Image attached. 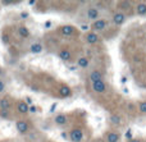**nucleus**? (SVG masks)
Here are the masks:
<instances>
[{"instance_id":"nucleus-1","label":"nucleus","mask_w":146,"mask_h":142,"mask_svg":"<svg viewBox=\"0 0 146 142\" xmlns=\"http://www.w3.org/2000/svg\"><path fill=\"white\" fill-rule=\"evenodd\" d=\"M106 27H108V20L104 19V18H99L98 20L92 22V24H91V30L95 33L103 32L104 30H106Z\"/></svg>"},{"instance_id":"nucleus-2","label":"nucleus","mask_w":146,"mask_h":142,"mask_svg":"<svg viewBox=\"0 0 146 142\" xmlns=\"http://www.w3.org/2000/svg\"><path fill=\"white\" fill-rule=\"evenodd\" d=\"M15 128H17L19 135H26V133L30 132V124H28V122L25 119L17 120V122H15Z\"/></svg>"},{"instance_id":"nucleus-3","label":"nucleus","mask_w":146,"mask_h":142,"mask_svg":"<svg viewBox=\"0 0 146 142\" xmlns=\"http://www.w3.org/2000/svg\"><path fill=\"white\" fill-rule=\"evenodd\" d=\"M68 137L72 142H81L83 140V131L81 128H73L72 131H69Z\"/></svg>"},{"instance_id":"nucleus-4","label":"nucleus","mask_w":146,"mask_h":142,"mask_svg":"<svg viewBox=\"0 0 146 142\" xmlns=\"http://www.w3.org/2000/svg\"><path fill=\"white\" fill-rule=\"evenodd\" d=\"M126 20H127L126 13H122L121 10H117V12L113 14V23L115 26H122Z\"/></svg>"},{"instance_id":"nucleus-5","label":"nucleus","mask_w":146,"mask_h":142,"mask_svg":"<svg viewBox=\"0 0 146 142\" xmlns=\"http://www.w3.org/2000/svg\"><path fill=\"white\" fill-rule=\"evenodd\" d=\"M99 15H100V13H99L98 8L90 7V8H87V10H86V17H87V19L92 20V22H95V20L99 19Z\"/></svg>"},{"instance_id":"nucleus-6","label":"nucleus","mask_w":146,"mask_h":142,"mask_svg":"<svg viewBox=\"0 0 146 142\" xmlns=\"http://www.w3.org/2000/svg\"><path fill=\"white\" fill-rule=\"evenodd\" d=\"M91 89H92V91L96 92V94H103V92L106 91V85L104 81H98V82L91 83Z\"/></svg>"},{"instance_id":"nucleus-7","label":"nucleus","mask_w":146,"mask_h":142,"mask_svg":"<svg viewBox=\"0 0 146 142\" xmlns=\"http://www.w3.org/2000/svg\"><path fill=\"white\" fill-rule=\"evenodd\" d=\"M121 133L115 131H109L105 133V141L106 142H119L121 141Z\"/></svg>"},{"instance_id":"nucleus-8","label":"nucleus","mask_w":146,"mask_h":142,"mask_svg":"<svg viewBox=\"0 0 146 142\" xmlns=\"http://www.w3.org/2000/svg\"><path fill=\"white\" fill-rule=\"evenodd\" d=\"M12 108V99L9 96H4L0 99V110H5V112H10Z\"/></svg>"},{"instance_id":"nucleus-9","label":"nucleus","mask_w":146,"mask_h":142,"mask_svg":"<svg viewBox=\"0 0 146 142\" xmlns=\"http://www.w3.org/2000/svg\"><path fill=\"white\" fill-rule=\"evenodd\" d=\"M88 79L91 81V83H94V82H98V81H103L104 79V74L101 71H99V69H95V71H92L90 73V76H88Z\"/></svg>"},{"instance_id":"nucleus-10","label":"nucleus","mask_w":146,"mask_h":142,"mask_svg":"<svg viewBox=\"0 0 146 142\" xmlns=\"http://www.w3.org/2000/svg\"><path fill=\"white\" fill-rule=\"evenodd\" d=\"M85 40H86V42L90 44V45H95V44H98L99 41H100V37H99V35L95 32H88V33H86Z\"/></svg>"},{"instance_id":"nucleus-11","label":"nucleus","mask_w":146,"mask_h":142,"mask_svg":"<svg viewBox=\"0 0 146 142\" xmlns=\"http://www.w3.org/2000/svg\"><path fill=\"white\" fill-rule=\"evenodd\" d=\"M15 108H17V112L19 113V114H27L28 113V109H30V106H28L27 104H26L23 100H19V101H17V105H15Z\"/></svg>"},{"instance_id":"nucleus-12","label":"nucleus","mask_w":146,"mask_h":142,"mask_svg":"<svg viewBox=\"0 0 146 142\" xmlns=\"http://www.w3.org/2000/svg\"><path fill=\"white\" fill-rule=\"evenodd\" d=\"M54 123H55L56 125L63 127V125H66L67 123H68V117H67L66 114H58V115H55V118H54Z\"/></svg>"},{"instance_id":"nucleus-13","label":"nucleus","mask_w":146,"mask_h":142,"mask_svg":"<svg viewBox=\"0 0 146 142\" xmlns=\"http://www.w3.org/2000/svg\"><path fill=\"white\" fill-rule=\"evenodd\" d=\"M59 31H60V33L63 36H72L73 33H74L76 28L71 24H66V26H62V27L59 28Z\"/></svg>"},{"instance_id":"nucleus-14","label":"nucleus","mask_w":146,"mask_h":142,"mask_svg":"<svg viewBox=\"0 0 146 142\" xmlns=\"http://www.w3.org/2000/svg\"><path fill=\"white\" fill-rule=\"evenodd\" d=\"M17 32H18V35H19V37H22V38H28L31 36L30 30H28L26 26H18Z\"/></svg>"},{"instance_id":"nucleus-15","label":"nucleus","mask_w":146,"mask_h":142,"mask_svg":"<svg viewBox=\"0 0 146 142\" xmlns=\"http://www.w3.org/2000/svg\"><path fill=\"white\" fill-rule=\"evenodd\" d=\"M58 56H59V59H62L63 61H69L72 59L71 51L67 50V49H62V50L58 53Z\"/></svg>"},{"instance_id":"nucleus-16","label":"nucleus","mask_w":146,"mask_h":142,"mask_svg":"<svg viewBox=\"0 0 146 142\" xmlns=\"http://www.w3.org/2000/svg\"><path fill=\"white\" fill-rule=\"evenodd\" d=\"M59 95H60V97H69L72 95L71 87L67 86V85H62L60 89H59Z\"/></svg>"},{"instance_id":"nucleus-17","label":"nucleus","mask_w":146,"mask_h":142,"mask_svg":"<svg viewBox=\"0 0 146 142\" xmlns=\"http://www.w3.org/2000/svg\"><path fill=\"white\" fill-rule=\"evenodd\" d=\"M135 10H136V14L139 15H146V3H137L136 7H135Z\"/></svg>"},{"instance_id":"nucleus-18","label":"nucleus","mask_w":146,"mask_h":142,"mask_svg":"<svg viewBox=\"0 0 146 142\" xmlns=\"http://www.w3.org/2000/svg\"><path fill=\"white\" fill-rule=\"evenodd\" d=\"M42 50H44V48L40 42H33L30 46V51L32 54H40V53H42Z\"/></svg>"},{"instance_id":"nucleus-19","label":"nucleus","mask_w":146,"mask_h":142,"mask_svg":"<svg viewBox=\"0 0 146 142\" xmlns=\"http://www.w3.org/2000/svg\"><path fill=\"white\" fill-rule=\"evenodd\" d=\"M88 64H90V60H88L87 56H81V58H78L77 65L80 67V68H87Z\"/></svg>"},{"instance_id":"nucleus-20","label":"nucleus","mask_w":146,"mask_h":142,"mask_svg":"<svg viewBox=\"0 0 146 142\" xmlns=\"http://www.w3.org/2000/svg\"><path fill=\"white\" fill-rule=\"evenodd\" d=\"M131 1H121L119 3V9L122 13H124L126 10H131Z\"/></svg>"},{"instance_id":"nucleus-21","label":"nucleus","mask_w":146,"mask_h":142,"mask_svg":"<svg viewBox=\"0 0 146 142\" xmlns=\"http://www.w3.org/2000/svg\"><path fill=\"white\" fill-rule=\"evenodd\" d=\"M110 122H111V124H114V125H119L122 123V118L117 114H113V115H110Z\"/></svg>"},{"instance_id":"nucleus-22","label":"nucleus","mask_w":146,"mask_h":142,"mask_svg":"<svg viewBox=\"0 0 146 142\" xmlns=\"http://www.w3.org/2000/svg\"><path fill=\"white\" fill-rule=\"evenodd\" d=\"M139 112L141 113V114H146V101L139 102Z\"/></svg>"},{"instance_id":"nucleus-23","label":"nucleus","mask_w":146,"mask_h":142,"mask_svg":"<svg viewBox=\"0 0 146 142\" xmlns=\"http://www.w3.org/2000/svg\"><path fill=\"white\" fill-rule=\"evenodd\" d=\"M0 118H3V119H9V118H10L9 112H5V110H0Z\"/></svg>"},{"instance_id":"nucleus-24","label":"nucleus","mask_w":146,"mask_h":142,"mask_svg":"<svg viewBox=\"0 0 146 142\" xmlns=\"http://www.w3.org/2000/svg\"><path fill=\"white\" fill-rule=\"evenodd\" d=\"M5 89H7V85H5L4 79L0 78V94H3V92L5 91Z\"/></svg>"},{"instance_id":"nucleus-25","label":"nucleus","mask_w":146,"mask_h":142,"mask_svg":"<svg viewBox=\"0 0 146 142\" xmlns=\"http://www.w3.org/2000/svg\"><path fill=\"white\" fill-rule=\"evenodd\" d=\"M37 112V106H35V105H31L30 109H28V113H36Z\"/></svg>"},{"instance_id":"nucleus-26","label":"nucleus","mask_w":146,"mask_h":142,"mask_svg":"<svg viewBox=\"0 0 146 142\" xmlns=\"http://www.w3.org/2000/svg\"><path fill=\"white\" fill-rule=\"evenodd\" d=\"M25 102L28 105V106H31V105H32V99H31V97H26V99H25Z\"/></svg>"},{"instance_id":"nucleus-27","label":"nucleus","mask_w":146,"mask_h":142,"mask_svg":"<svg viewBox=\"0 0 146 142\" xmlns=\"http://www.w3.org/2000/svg\"><path fill=\"white\" fill-rule=\"evenodd\" d=\"M22 19H27V17H28V13H26V12H23V13H21V15H19Z\"/></svg>"},{"instance_id":"nucleus-28","label":"nucleus","mask_w":146,"mask_h":142,"mask_svg":"<svg viewBox=\"0 0 146 142\" xmlns=\"http://www.w3.org/2000/svg\"><path fill=\"white\" fill-rule=\"evenodd\" d=\"M128 142H141V141H140L139 138H129Z\"/></svg>"},{"instance_id":"nucleus-29","label":"nucleus","mask_w":146,"mask_h":142,"mask_svg":"<svg viewBox=\"0 0 146 142\" xmlns=\"http://www.w3.org/2000/svg\"><path fill=\"white\" fill-rule=\"evenodd\" d=\"M3 74H4V69H3L1 67H0V78L3 77Z\"/></svg>"},{"instance_id":"nucleus-30","label":"nucleus","mask_w":146,"mask_h":142,"mask_svg":"<svg viewBox=\"0 0 146 142\" xmlns=\"http://www.w3.org/2000/svg\"><path fill=\"white\" fill-rule=\"evenodd\" d=\"M56 108V104H53V106H51V109H50V112H54V109Z\"/></svg>"},{"instance_id":"nucleus-31","label":"nucleus","mask_w":146,"mask_h":142,"mask_svg":"<svg viewBox=\"0 0 146 142\" xmlns=\"http://www.w3.org/2000/svg\"><path fill=\"white\" fill-rule=\"evenodd\" d=\"M62 137H63V138H67V137H68V135H67V133H62Z\"/></svg>"},{"instance_id":"nucleus-32","label":"nucleus","mask_w":146,"mask_h":142,"mask_svg":"<svg viewBox=\"0 0 146 142\" xmlns=\"http://www.w3.org/2000/svg\"><path fill=\"white\" fill-rule=\"evenodd\" d=\"M50 26H51V22H46L45 23V27H50Z\"/></svg>"},{"instance_id":"nucleus-33","label":"nucleus","mask_w":146,"mask_h":142,"mask_svg":"<svg viewBox=\"0 0 146 142\" xmlns=\"http://www.w3.org/2000/svg\"><path fill=\"white\" fill-rule=\"evenodd\" d=\"M81 28H82V31H86V30H88V27H87V26H82V27H81Z\"/></svg>"},{"instance_id":"nucleus-34","label":"nucleus","mask_w":146,"mask_h":142,"mask_svg":"<svg viewBox=\"0 0 146 142\" xmlns=\"http://www.w3.org/2000/svg\"><path fill=\"white\" fill-rule=\"evenodd\" d=\"M122 82H123V83H126V82H127V78H126V77H122Z\"/></svg>"}]
</instances>
